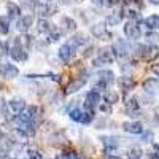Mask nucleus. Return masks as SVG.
Instances as JSON below:
<instances>
[{
  "instance_id": "f257e3e1",
  "label": "nucleus",
  "mask_w": 159,
  "mask_h": 159,
  "mask_svg": "<svg viewBox=\"0 0 159 159\" xmlns=\"http://www.w3.org/2000/svg\"><path fill=\"white\" fill-rule=\"evenodd\" d=\"M113 59H115V54H113L111 48H102V49L97 52V57L92 61V65H94V67L110 65V64H113Z\"/></svg>"
},
{
  "instance_id": "f03ea898",
  "label": "nucleus",
  "mask_w": 159,
  "mask_h": 159,
  "mask_svg": "<svg viewBox=\"0 0 159 159\" xmlns=\"http://www.w3.org/2000/svg\"><path fill=\"white\" fill-rule=\"evenodd\" d=\"M135 52L139 56H142L143 59H147V61H151V59H154V57H157L159 56V49H157V46H154V45H137L135 46Z\"/></svg>"
},
{
  "instance_id": "7ed1b4c3",
  "label": "nucleus",
  "mask_w": 159,
  "mask_h": 159,
  "mask_svg": "<svg viewBox=\"0 0 159 159\" xmlns=\"http://www.w3.org/2000/svg\"><path fill=\"white\" fill-rule=\"evenodd\" d=\"M69 116L72 121L75 123H81V124H89L92 121V118H94V115H92V111H86V110H80V108H73L69 111Z\"/></svg>"
},
{
  "instance_id": "20e7f679",
  "label": "nucleus",
  "mask_w": 159,
  "mask_h": 159,
  "mask_svg": "<svg viewBox=\"0 0 159 159\" xmlns=\"http://www.w3.org/2000/svg\"><path fill=\"white\" fill-rule=\"evenodd\" d=\"M99 102H100V92L97 91H88L86 92V96H84V103H83V107L86 111H92L96 107H99Z\"/></svg>"
},
{
  "instance_id": "39448f33",
  "label": "nucleus",
  "mask_w": 159,
  "mask_h": 159,
  "mask_svg": "<svg viewBox=\"0 0 159 159\" xmlns=\"http://www.w3.org/2000/svg\"><path fill=\"white\" fill-rule=\"evenodd\" d=\"M10 56L13 57V61H16V62H24V61H27V51H25L24 46L21 45L19 37L15 38V46L11 48Z\"/></svg>"
},
{
  "instance_id": "423d86ee",
  "label": "nucleus",
  "mask_w": 159,
  "mask_h": 159,
  "mask_svg": "<svg viewBox=\"0 0 159 159\" xmlns=\"http://www.w3.org/2000/svg\"><path fill=\"white\" fill-rule=\"evenodd\" d=\"M124 35H126L129 40H132V42L139 40L140 35H142L140 25H139L137 22H134V21H127V22L124 24Z\"/></svg>"
},
{
  "instance_id": "0eeeda50",
  "label": "nucleus",
  "mask_w": 159,
  "mask_h": 159,
  "mask_svg": "<svg viewBox=\"0 0 159 159\" xmlns=\"http://www.w3.org/2000/svg\"><path fill=\"white\" fill-rule=\"evenodd\" d=\"M111 51H113V54H115V56H118V57L124 59V57L129 54L130 48H129V45H127L126 40H121V38H119V40H116V42L113 43Z\"/></svg>"
},
{
  "instance_id": "6e6552de",
  "label": "nucleus",
  "mask_w": 159,
  "mask_h": 159,
  "mask_svg": "<svg viewBox=\"0 0 159 159\" xmlns=\"http://www.w3.org/2000/svg\"><path fill=\"white\" fill-rule=\"evenodd\" d=\"M91 34L100 40H108L111 37V34L107 30V24L105 22H97L94 25H91Z\"/></svg>"
},
{
  "instance_id": "1a4fd4ad",
  "label": "nucleus",
  "mask_w": 159,
  "mask_h": 159,
  "mask_svg": "<svg viewBox=\"0 0 159 159\" xmlns=\"http://www.w3.org/2000/svg\"><path fill=\"white\" fill-rule=\"evenodd\" d=\"M124 16H126L124 10H123V8H119V10L110 13V15L107 16V19H105V24H107L108 27H115V25L121 24V21L124 19Z\"/></svg>"
},
{
  "instance_id": "9d476101",
  "label": "nucleus",
  "mask_w": 159,
  "mask_h": 159,
  "mask_svg": "<svg viewBox=\"0 0 159 159\" xmlns=\"http://www.w3.org/2000/svg\"><path fill=\"white\" fill-rule=\"evenodd\" d=\"M57 56H59V59H61L62 62H70L72 57L75 56V48H73L70 43H65V45H62V46L59 48Z\"/></svg>"
},
{
  "instance_id": "9b49d317",
  "label": "nucleus",
  "mask_w": 159,
  "mask_h": 159,
  "mask_svg": "<svg viewBox=\"0 0 159 159\" xmlns=\"http://www.w3.org/2000/svg\"><path fill=\"white\" fill-rule=\"evenodd\" d=\"M121 129L129 134H143V124L140 121H124L121 123Z\"/></svg>"
},
{
  "instance_id": "f8f14e48",
  "label": "nucleus",
  "mask_w": 159,
  "mask_h": 159,
  "mask_svg": "<svg viewBox=\"0 0 159 159\" xmlns=\"http://www.w3.org/2000/svg\"><path fill=\"white\" fill-rule=\"evenodd\" d=\"M34 24V15H24L16 21V29L19 32H27Z\"/></svg>"
},
{
  "instance_id": "ddd939ff",
  "label": "nucleus",
  "mask_w": 159,
  "mask_h": 159,
  "mask_svg": "<svg viewBox=\"0 0 159 159\" xmlns=\"http://www.w3.org/2000/svg\"><path fill=\"white\" fill-rule=\"evenodd\" d=\"M37 13L40 16H42L43 19L52 16V15H56L57 13V7L56 5H52V3H45V5H38L37 7Z\"/></svg>"
},
{
  "instance_id": "4468645a",
  "label": "nucleus",
  "mask_w": 159,
  "mask_h": 159,
  "mask_svg": "<svg viewBox=\"0 0 159 159\" xmlns=\"http://www.w3.org/2000/svg\"><path fill=\"white\" fill-rule=\"evenodd\" d=\"M84 84H86V76L81 75L80 78L72 80V81L67 84V88H65V92H67V94H73V92H78Z\"/></svg>"
},
{
  "instance_id": "2eb2a0df",
  "label": "nucleus",
  "mask_w": 159,
  "mask_h": 159,
  "mask_svg": "<svg viewBox=\"0 0 159 159\" xmlns=\"http://www.w3.org/2000/svg\"><path fill=\"white\" fill-rule=\"evenodd\" d=\"M19 75V70L16 65H13V64H2V78L5 80H11V78H16Z\"/></svg>"
},
{
  "instance_id": "dca6fc26",
  "label": "nucleus",
  "mask_w": 159,
  "mask_h": 159,
  "mask_svg": "<svg viewBox=\"0 0 159 159\" xmlns=\"http://www.w3.org/2000/svg\"><path fill=\"white\" fill-rule=\"evenodd\" d=\"M8 107H10V110H11L13 113L19 115V113H22V111L25 110V102H24V99H21V97H15V99H11V100L8 102Z\"/></svg>"
},
{
  "instance_id": "f3484780",
  "label": "nucleus",
  "mask_w": 159,
  "mask_h": 159,
  "mask_svg": "<svg viewBox=\"0 0 159 159\" xmlns=\"http://www.w3.org/2000/svg\"><path fill=\"white\" fill-rule=\"evenodd\" d=\"M143 91L147 94H151L154 96L156 92L159 91V80H154V78H148L143 81Z\"/></svg>"
},
{
  "instance_id": "a211bd4d",
  "label": "nucleus",
  "mask_w": 159,
  "mask_h": 159,
  "mask_svg": "<svg viewBox=\"0 0 159 159\" xmlns=\"http://www.w3.org/2000/svg\"><path fill=\"white\" fill-rule=\"evenodd\" d=\"M48 140H49V143L52 145V147H61V145L67 143V137H65V134L62 130H56L54 134H51L48 137Z\"/></svg>"
},
{
  "instance_id": "6ab92c4d",
  "label": "nucleus",
  "mask_w": 159,
  "mask_h": 159,
  "mask_svg": "<svg viewBox=\"0 0 159 159\" xmlns=\"http://www.w3.org/2000/svg\"><path fill=\"white\" fill-rule=\"evenodd\" d=\"M61 29H62V32H69V34L75 32L76 30V21L70 16H64L61 19Z\"/></svg>"
},
{
  "instance_id": "aec40b11",
  "label": "nucleus",
  "mask_w": 159,
  "mask_h": 159,
  "mask_svg": "<svg viewBox=\"0 0 159 159\" xmlns=\"http://www.w3.org/2000/svg\"><path fill=\"white\" fill-rule=\"evenodd\" d=\"M118 86H119V89H121L123 92H129V91L134 89L135 83H134V80H132L130 76H126V75H124V76H119Z\"/></svg>"
},
{
  "instance_id": "412c9836",
  "label": "nucleus",
  "mask_w": 159,
  "mask_h": 159,
  "mask_svg": "<svg viewBox=\"0 0 159 159\" xmlns=\"http://www.w3.org/2000/svg\"><path fill=\"white\" fill-rule=\"evenodd\" d=\"M100 140L105 145V154H111V151L116 150L118 145H119L116 137H100Z\"/></svg>"
},
{
  "instance_id": "4be33fe9",
  "label": "nucleus",
  "mask_w": 159,
  "mask_h": 159,
  "mask_svg": "<svg viewBox=\"0 0 159 159\" xmlns=\"http://www.w3.org/2000/svg\"><path fill=\"white\" fill-rule=\"evenodd\" d=\"M97 80L99 81H102L103 84H113V81H115V73L111 72V70H100L99 73H97Z\"/></svg>"
},
{
  "instance_id": "5701e85b",
  "label": "nucleus",
  "mask_w": 159,
  "mask_h": 159,
  "mask_svg": "<svg viewBox=\"0 0 159 159\" xmlns=\"http://www.w3.org/2000/svg\"><path fill=\"white\" fill-rule=\"evenodd\" d=\"M7 13L11 19H19V13H21V7L15 2H7Z\"/></svg>"
},
{
  "instance_id": "b1692460",
  "label": "nucleus",
  "mask_w": 159,
  "mask_h": 159,
  "mask_svg": "<svg viewBox=\"0 0 159 159\" xmlns=\"http://www.w3.org/2000/svg\"><path fill=\"white\" fill-rule=\"evenodd\" d=\"M37 30L40 34H49L52 30V24L48 21V19H43V18H40L38 22H37Z\"/></svg>"
},
{
  "instance_id": "393cba45",
  "label": "nucleus",
  "mask_w": 159,
  "mask_h": 159,
  "mask_svg": "<svg viewBox=\"0 0 159 159\" xmlns=\"http://www.w3.org/2000/svg\"><path fill=\"white\" fill-rule=\"evenodd\" d=\"M11 140L13 142H18V143H25V142H27V134H25V132L22 130V129H13V132H11Z\"/></svg>"
},
{
  "instance_id": "a878e982",
  "label": "nucleus",
  "mask_w": 159,
  "mask_h": 159,
  "mask_svg": "<svg viewBox=\"0 0 159 159\" xmlns=\"http://www.w3.org/2000/svg\"><path fill=\"white\" fill-rule=\"evenodd\" d=\"M73 48H78V46H83V45H86L88 43V38H86V35L84 34H75L72 38H70V42H69Z\"/></svg>"
},
{
  "instance_id": "bb28decb",
  "label": "nucleus",
  "mask_w": 159,
  "mask_h": 159,
  "mask_svg": "<svg viewBox=\"0 0 159 159\" xmlns=\"http://www.w3.org/2000/svg\"><path fill=\"white\" fill-rule=\"evenodd\" d=\"M143 22H145V25H147L150 30H157L159 29V15H151Z\"/></svg>"
},
{
  "instance_id": "cd10ccee",
  "label": "nucleus",
  "mask_w": 159,
  "mask_h": 159,
  "mask_svg": "<svg viewBox=\"0 0 159 159\" xmlns=\"http://www.w3.org/2000/svg\"><path fill=\"white\" fill-rule=\"evenodd\" d=\"M124 105H126V110H129V111H139V107H140L139 99H137L135 96H134V97H129V99H126Z\"/></svg>"
},
{
  "instance_id": "c85d7f7f",
  "label": "nucleus",
  "mask_w": 159,
  "mask_h": 159,
  "mask_svg": "<svg viewBox=\"0 0 159 159\" xmlns=\"http://www.w3.org/2000/svg\"><path fill=\"white\" fill-rule=\"evenodd\" d=\"M145 38H147V43L148 45H157L159 43V34L157 32H154V30H151V32H147L145 34Z\"/></svg>"
},
{
  "instance_id": "c756f323",
  "label": "nucleus",
  "mask_w": 159,
  "mask_h": 159,
  "mask_svg": "<svg viewBox=\"0 0 159 159\" xmlns=\"http://www.w3.org/2000/svg\"><path fill=\"white\" fill-rule=\"evenodd\" d=\"M103 97H105V102H107L108 105H113V103H116V102L119 100V96L116 94L115 91H107Z\"/></svg>"
},
{
  "instance_id": "7c9ffc66",
  "label": "nucleus",
  "mask_w": 159,
  "mask_h": 159,
  "mask_svg": "<svg viewBox=\"0 0 159 159\" xmlns=\"http://www.w3.org/2000/svg\"><path fill=\"white\" fill-rule=\"evenodd\" d=\"M0 32H2V35H7L10 32V22L5 16L0 18Z\"/></svg>"
},
{
  "instance_id": "2f4dec72",
  "label": "nucleus",
  "mask_w": 159,
  "mask_h": 159,
  "mask_svg": "<svg viewBox=\"0 0 159 159\" xmlns=\"http://www.w3.org/2000/svg\"><path fill=\"white\" fill-rule=\"evenodd\" d=\"M21 45H24V49H30L34 46V37L30 35H24L21 40Z\"/></svg>"
},
{
  "instance_id": "473e14b6",
  "label": "nucleus",
  "mask_w": 159,
  "mask_h": 159,
  "mask_svg": "<svg viewBox=\"0 0 159 159\" xmlns=\"http://www.w3.org/2000/svg\"><path fill=\"white\" fill-rule=\"evenodd\" d=\"M142 157V150L139 147H132L129 150V159H140Z\"/></svg>"
},
{
  "instance_id": "72a5a7b5",
  "label": "nucleus",
  "mask_w": 159,
  "mask_h": 159,
  "mask_svg": "<svg viewBox=\"0 0 159 159\" xmlns=\"http://www.w3.org/2000/svg\"><path fill=\"white\" fill-rule=\"evenodd\" d=\"M126 15L129 16V19L130 21H134V22H139V21H142V15L139 11H135V10H130V11H127Z\"/></svg>"
},
{
  "instance_id": "f704fd0d",
  "label": "nucleus",
  "mask_w": 159,
  "mask_h": 159,
  "mask_svg": "<svg viewBox=\"0 0 159 159\" xmlns=\"http://www.w3.org/2000/svg\"><path fill=\"white\" fill-rule=\"evenodd\" d=\"M61 37H62V30H54L52 29L49 32V42H57V40H61Z\"/></svg>"
},
{
  "instance_id": "c9c22d12",
  "label": "nucleus",
  "mask_w": 159,
  "mask_h": 159,
  "mask_svg": "<svg viewBox=\"0 0 159 159\" xmlns=\"http://www.w3.org/2000/svg\"><path fill=\"white\" fill-rule=\"evenodd\" d=\"M27 159H43V156L37 150H29L27 151Z\"/></svg>"
},
{
  "instance_id": "e433bc0d",
  "label": "nucleus",
  "mask_w": 159,
  "mask_h": 159,
  "mask_svg": "<svg viewBox=\"0 0 159 159\" xmlns=\"http://www.w3.org/2000/svg\"><path fill=\"white\" fill-rule=\"evenodd\" d=\"M94 51H96V48L92 46V45H89V46L84 49V52H83V57H91L92 54H94Z\"/></svg>"
},
{
  "instance_id": "4c0bfd02",
  "label": "nucleus",
  "mask_w": 159,
  "mask_h": 159,
  "mask_svg": "<svg viewBox=\"0 0 159 159\" xmlns=\"http://www.w3.org/2000/svg\"><path fill=\"white\" fill-rule=\"evenodd\" d=\"M142 100H143L145 105H150V103H153V96H151V94H147V92H143Z\"/></svg>"
},
{
  "instance_id": "58836bf2",
  "label": "nucleus",
  "mask_w": 159,
  "mask_h": 159,
  "mask_svg": "<svg viewBox=\"0 0 159 159\" xmlns=\"http://www.w3.org/2000/svg\"><path fill=\"white\" fill-rule=\"evenodd\" d=\"M99 110L103 113H111V105L108 103H99Z\"/></svg>"
},
{
  "instance_id": "ea45409f",
  "label": "nucleus",
  "mask_w": 159,
  "mask_h": 159,
  "mask_svg": "<svg viewBox=\"0 0 159 159\" xmlns=\"http://www.w3.org/2000/svg\"><path fill=\"white\" fill-rule=\"evenodd\" d=\"M124 113H126L129 118H139V116L142 115V113H140V110H139V111H129V110H124Z\"/></svg>"
},
{
  "instance_id": "a19ab883",
  "label": "nucleus",
  "mask_w": 159,
  "mask_h": 159,
  "mask_svg": "<svg viewBox=\"0 0 159 159\" xmlns=\"http://www.w3.org/2000/svg\"><path fill=\"white\" fill-rule=\"evenodd\" d=\"M151 139H153V132H151V130L143 132V140H145V142H150Z\"/></svg>"
},
{
  "instance_id": "79ce46f5",
  "label": "nucleus",
  "mask_w": 159,
  "mask_h": 159,
  "mask_svg": "<svg viewBox=\"0 0 159 159\" xmlns=\"http://www.w3.org/2000/svg\"><path fill=\"white\" fill-rule=\"evenodd\" d=\"M10 51H11V49L8 48V45H7L5 42H2V56H7Z\"/></svg>"
},
{
  "instance_id": "37998d69",
  "label": "nucleus",
  "mask_w": 159,
  "mask_h": 159,
  "mask_svg": "<svg viewBox=\"0 0 159 159\" xmlns=\"http://www.w3.org/2000/svg\"><path fill=\"white\" fill-rule=\"evenodd\" d=\"M151 70H153V73L159 78V64H154V65H151Z\"/></svg>"
},
{
  "instance_id": "c03bdc74",
  "label": "nucleus",
  "mask_w": 159,
  "mask_h": 159,
  "mask_svg": "<svg viewBox=\"0 0 159 159\" xmlns=\"http://www.w3.org/2000/svg\"><path fill=\"white\" fill-rule=\"evenodd\" d=\"M118 3V0H103V5H107V7H113Z\"/></svg>"
},
{
  "instance_id": "a18cd8bd",
  "label": "nucleus",
  "mask_w": 159,
  "mask_h": 159,
  "mask_svg": "<svg viewBox=\"0 0 159 159\" xmlns=\"http://www.w3.org/2000/svg\"><path fill=\"white\" fill-rule=\"evenodd\" d=\"M91 3L96 5V7H102L103 5V0H91Z\"/></svg>"
},
{
  "instance_id": "49530a36",
  "label": "nucleus",
  "mask_w": 159,
  "mask_h": 159,
  "mask_svg": "<svg viewBox=\"0 0 159 159\" xmlns=\"http://www.w3.org/2000/svg\"><path fill=\"white\" fill-rule=\"evenodd\" d=\"M72 156H70V153H67V154H59L56 159H70Z\"/></svg>"
},
{
  "instance_id": "de8ad7c7",
  "label": "nucleus",
  "mask_w": 159,
  "mask_h": 159,
  "mask_svg": "<svg viewBox=\"0 0 159 159\" xmlns=\"http://www.w3.org/2000/svg\"><path fill=\"white\" fill-rule=\"evenodd\" d=\"M103 159H121V157H119V156H115V154H105Z\"/></svg>"
},
{
  "instance_id": "09e8293b",
  "label": "nucleus",
  "mask_w": 159,
  "mask_h": 159,
  "mask_svg": "<svg viewBox=\"0 0 159 159\" xmlns=\"http://www.w3.org/2000/svg\"><path fill=\"white\" fill-rule=\"evenodd\" d=\"M59 2H61L62 5H70V3H72V0H59Z\"/></svg>"
},
{
  "instance_id": "8fccbe9b",
  "label": "nucleus",
  "mask_w": 159,
  "mask_h": 159,
  "mask_svg": "<svg viewBox=\"0 0 159 159\" xmlns=\"http://www.w3.org/2000/svg\"><path fill=\"white\" fill-rule=\"evenodd\" d=\"M151 5H159V0H148Z\"/></svg>"
},
{
  "instance_id": "3c124183",
  "label": "nucleus",
  "mask_w": 159,
  "mask_h": 159,
  "mask_svg": "<svg viewBox=\"0 0 159 159\" xmlns=\"http://www.w3.org/2000/svg\"><path fill=\"white\" fill-rule=\"evenodd\" d=\"M2 159H11V157H10V156H5V154H3V156H2Z\"/></svg>"
},
{
  "instance_id": "603ef678",
  "label": "nucleus",
  "mask_w": 159,
  "mask_h": 159,
  "mask_svg": "<svg viewBox=\"0 0 159 159\" xmlns=\"http://www.w3.org/2000/svg\"><path fill=\"white\" fill-rule=\"evenodd\" d=\"M46 2H51V0H46Z\"/></svg>"
}]
</instances>
